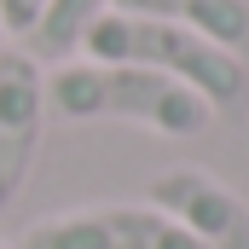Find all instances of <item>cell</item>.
I'll use <instances>...</instances> for the list:
<instances>
[{"label":"cell","instance_id":"cell-10","mask_svg":"<svg viewBox=\"0 0 249 249\" xmlns=\"http://www.w3.org/2000/svg\"><path fill=\"white\" fill-rule=\"evenodd\" d=\"M0 249H12V244H0Z\"/></svg>","mask_w":249,"mask_h":249},{"label":"cell","instance_id":"cell-8","mask_svg":"<svg viewBox=\"0 0 249 249\" xmlns=\"http://www.w3.org/2000/svg\"><path fill=\"white\" fill-rule=\"evenodd\" d=\"M41 12H47V0H0V29L29 41V29L41 23Z\"/></svg>","mask_w":249,"mask_h":249},{"label":"cell","instance_id":"cell-6","mask_svg":"<svg viewBox=\"0 0 249 249\" xmlns=\"http://www.w3.org/2000/svg\"><path fill=\"white\" fill-rule=\"evenodd\" d=\"M116 12H133V18H162V23H180L191 35L226 47L249 58V0H110Z\"/></svg>","mask_w":249,"mask_h":249},{"label":"cell","instance_id":"cell-5","mask_svg":"<svg viewBox=\"0 0 249 249\" xmlns=\"http://www.w3.org/2000/svg\"><path fill=\"white\" fill-rule=\"evenodd\" d=\"M41 116H47V75L29 53H0V214L18 203L41 157Z\"/></svg>","mask_w":249,"mask_h":249},{"label":"cell","instance_id":"cell-4","mask_svg":"<svg viewBox=\"0 0 249 249\" xmlns=\"http://www.w3.org/2000/svg\"><path fill=\"white\" fill-rule=\"evenodd\" d=\"M145 203L180 220L203 249H249V203L203 168H162L145 186Z\"/></svg>","mask_w":249,"mask_h":249},{"label":"cell","instance_id":"cell-1","mask_svg":"<svg viewBox=\"0 0 249 249\" xmlns=\"http://www.w3.org/2000/svg\"><path fill=\"white\" fill-rule=\"evenodd\" d=\"M81 58L93 64H139V70H157L168 81L191 87L214 116H238L249 105V70L238 53L191 35L180 23H162V18H133V12H105L87 35H81Z\"/></svg>","mask_w":249,"mask_h":249},{"label":"cell","instance_id":"cell-3","mask_svg":"<svg viewBox=\"0 0 249 249\" xmlns=\"http://www.w3.org/2000/svg\"><path fill=\"white\" fill-rule=\"evenodd\" d=\"M12 249H203V244L151 203H99V209H64L53 220H35L23 244Z\"/></svg>","mask_w":249,"mask_h":249},{"label":"cell","instance_id":"cell-2","mask_svg":"<svg viewBox=\"0 0 249 249\" xmlns=\"http://www.w3.org/2000/svg\"><path fill=\"white\" fill-rule=\"evenodd\" d=\"M47 105L70 122H133L168 139H197L214 122V110L157 70L139 64H93V58H64L47 75Z\"/></svg>","mask_w":249,"mask_h":249},{"label":"cell","instance_id":"cell-7","mask_svg":"<svg viewBox=\"0 0 249 249\" xmlns=\"http://www.w3.org/2000/svg\"><path fill=\"white\" fill-rule=\"evenodd\" d=\"M110 12V0H47L41 23L29 29V58L41 64H64L70 53H81V35Z\"/></svg>","mask_w":249,"mask_h":249},{"label":"cell","instance_id":"cell-9","mask_svg":"<svg viewBox=\"0 0 249 249\" xmlns=\"http://www.w3.org/2000/svg\"><path fill=\"white\" fill-rule=\"evenodd\" d=\"M0 53H6V29H0Z\"/></svg>","mask_w":249,"mask_h":249}]
</instances>
